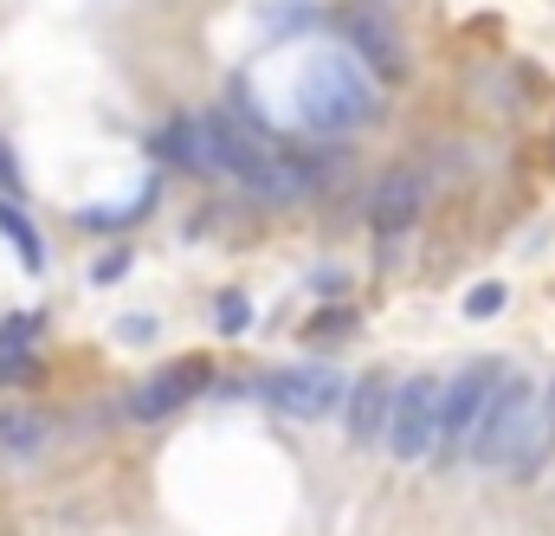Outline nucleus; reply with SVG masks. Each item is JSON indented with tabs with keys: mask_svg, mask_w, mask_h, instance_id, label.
Instances as JSON below:
<instances>
[{
	"mask_svg": "<svg viewBox=\"0 0 555 536\" xmlns=\"http://www.w3.org/2000/svg\"><path fill=\"white\" fill-rule=\"evenodd\" d=\"M259 388H266V401H272L278 413H291V420H323L330 407L349 395V382H343L336 369H323V362H304V369H278V375H266Z\"/></svg>",
	"mask_w": 555,
	"mask_h": 536,
	"instance_id": "5",
	"label": "nucleus"
},
{
	"mask_svg": "<svg viewBox=\"0 0 555 536\" xmlns=\"http://www.w3.org/2000/svg\"><path fill=\"white\" fill-rule=\"evenodd\" d=\"M0 446H7L13 459H33V452L46 446V420H39V413H0Z\"/></svg>",
	"mask_w": 555,
	"mask_h": 536,
	"instance_id": "11",
	"label": "nucleus"
},
{
	"mask_svg": "<svg viewBox=\"0 0 555 536\" xmlns=\"http://www.w3.org/2000/svg\"><path fill=\"white\" fill-rule=\"evenodd\" d=\"M439 395H446V382H433V375H408L395 388V413H388V452L395 459H426L439 446Z\"/></svg>",
	"mask_w": 555,
	"mask_h": 536,
	"instance_id": "3",
	"label": "nucleus"
},
{
	"mask_svg": "<svg viewBox=\"0 0 555 536\" xmlns=\"http://www.w3.org/2000/svg\"><path fill=\"white\" fill-rule=\"evenodd\" d=\"M498 375H504V362H465L446 382V395H439V452H465L472 446V426H478V413L491 401Z\"/></svg>",
	"mask_w": 555,
	"mask_h": 536,
	"instance_id": "4",
	"label": "nucleus"
},
{
	"mask_svg": "<svg viewBox=\"0 0 555 536\" xmlns=\"http://www.w3.org/2000/svg\"><path fill=\"white\" fill-rule=\"evenodd\" d=\"M498 310H504V284H478L465 297V317H498Z\"/></svg>",
	"mask_w": 555,
	"mask_h": 536,
	"instance_id": "13",
	"label": "nucleus"
},
{
	"mask_svg": "<svg viewBox=\"0 0 555 536\" xmlns=\"http://www.w3.org/2000/svg\"><path fill=\"white\" fill-rule=\"evenodd\" d=\"M537 413H543V395L524 382V375H498V388H491V401L478 413V426H472V459L478 465H511L517 459V446H524V433L537 426Z\"/></svg>",
	"mask_w": 555,
	"mask_h": 536,
	"instance_id": "2",
	"label": "nucleus"
},
{
	"mask_svg": "<svg viewBox=\"0 0 555 536\" xmlns=\"http://www.w3.org/2000/svg\"><path fill=\"white\" fill-rule=\"evenodd\" d=\"M0 188H7V194L20 188V175H13V155H7V149H0Z\"/></svg>",
	"mask_w": 555,
	"mask_h": 536,
	"instance_id": "16",
	"label": "nucleus"
},
{
	"mask_svg": "<svg viewBox=\"0 0 555 536\" xmlns=\"http://www.w3.org/2000/svg\"><path fill=\"white\" fill-rule=\"evenodd\" d=\"M369 220H375V233H408L420 220V181L414 175H388L375 188V201H369Z\"/></svg>",
	"mask_w": 555,
	"mask_h": 536,
	"instance_id": "8",
	"label": "nucleus"
},
{
	"mask_svg": "<svg viewBox=\"0 0 555 536\" xmlns=\"http://www.w3.org/2000/svg\"><path fill=\"white\" fill-rule=\"evenodd\" d=\"M284 124L297 130H317V136H336V130H356L375 117V78L356 52L343 46H310L291 59V85H284V104H278Z\"/></svg>",
	"mask_w": 555,
	"mask_h": 536,
	"instance_id": "1",
	"label": "nucleus"
},
{
	"mask_svg": "<svg viewBox=\"0 0 555 536\" xmlns=\"http://www.w3.org/2000/svg\"><path fill=\"white\" fill-rule=\"evenodd\" d=\"M349 39H356V52H369V65H375L382 78H395V72H401V52L388 46V33H382L375 20H349Z\"/></svg>",
	"mask_w": 555,
	"mask_h": 536,
	"instance_id": "10",
	"label": "nucleus"
},
{
	"mask_svg": "<svg viewBox=\"0 0 555 536\" xmlns=\"http://www.w3.org/2000/svg\"><path fill=\"white\" fill-rule=\"evenodd\" d=\"M246 297H220V330H246Z\"/></svg>",
	"mask_w": 555,
	"mask_h": 536,
	"instance_id": "14",
	"label": "nucleus"
},
{
	"mask_svg": "<svg viewBox=\"0 0 555 536\" xmlns=\"http://www.w3.org/2000/svg\"><path fill=\"white\" fill-rule=\"evenodd\" d=\"M207 382H214V362H207V356H181V362H168L162 375H149L142 388H130V420H168L175 407L194 401Z\"/></svg>",
	"mask_w": 555,
	"mask_h": 536,
	"instance_id": "6",
	"label": "nucleus"
},
{
	"mask_svg": "<svg viewBox=\"0 0 555 536\" xmlns=\"http://www.w3.org/2000/svg\"><path fill=\"white\" fill-rule=\"evenodd\" d=\"M388 413H395V382H388V369H369L349 388V439L356 446H375L388 433Z\"/></svg>",
	"mask_w": 555,
	"mask_h": 536,
	"instance_id": "7",
	"label": "nucleus"
},
{
	"mask_svg": "<svg viewBox=\"0 0 555 536\" xmlns=\"http://www.w3.org/2000/svg\"><path fill=\"white\" fill-rule=\"evenodd\" d=\"M117 336H124V343H155V323H149V317H124Z\"/></svg>",
	"mask_w": 555,
	"mask_h": 536,
	"instance_id": "15",
	"label": "nucleus"
},
{
	"mask_svg": "<svg viewBox=\"0 0 555 536\" xmlns=\"http://www.w3.org/2000/svg\"><path fill=\"white\" fill-rule=\"evenodd\" d=\"M0 233L13 240V253H20V266L26 271H39L46 266V246H39V233H33V220L13 207V201H0Z\"/></svg>",
	"mask_w": 555,
	"mask_h": 536,
	"instance_id": "9",
	"label": "nucleus"
},
{
	"mask_svg": "<svg viewBox=\"0 0 555 536\" xmlns=\"http://www.w3.org/2000/svg\"><path fill=\"white\" fill-rule=\"evenodd\" d=\"M343 330H356V310H323V317H310V323H304V336H310V343L343 336Z\"/></svg>",
	"mask_w": 555,
	"mask_h": 536,
	"instance_id": "12",
	"label": "nucleus"
}]
</instances>
